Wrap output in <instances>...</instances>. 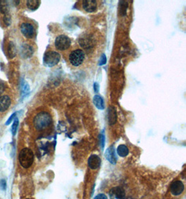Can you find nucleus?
<instances>
[{"label": "nucleus", "mask_w": 186, "mask_h": 199, "mask_svg": "<svg viewBox=\"0 0 186 199\" xmlns=\"http://www.w3.org/2000/svg\"><path fill=\"white\" fill-rule=\"evenodd\" d=\"M34 54V48L28 43H22L20 48V55L24 59L31 57Z\"/></svg>", "instance_id": "0eeeda50"}, {"label": "nucleus", "mask_w": 186, "mask_h": 199, "mask_svg": "<svg viewBox=\"0 0 186 199\" xmlns=\"http://www.w3.org/2000/svg\"><path fill=\"white\" fill-rule=\"evenodd\" d=\"M99 84L98 83H95L93 85V88H94V92H95L96 93H98L99 92Z\"/></svg>", "instance_id": "7c9ffc66"}, {"label": "nucleus", "mask_w": 186, "mask_h": 199, "mask_svg": "<svg viewBox=\"0 0 186 199\" xmlns=\"http://www.w3.org/2000/svg\"><path fill=\"white\" fill-rule=\"evenodd\" d=\"M11 104V98L8 95L0 96V112H5L10 107Z\"/></svg>", "instance_id": "ddd939ff"}, {"label": "nucleus", "mask_w": 186, "mask_h": 199, "mask_svg": "<svg viewBox=\"0 0 186 199\" xmlns=\"http://www.w3.org/2000/svg\"><path fill=\"white\" fill-rule=\"evenodd\" d=\"M60 59L61 56L57 52L48 51L43 56V64L48 67L55 66L60 62Z\"/></svg>", "instance_id": "7ed1b4c3"}, {"label": "nucleus", "mask_w": 186, "mask_h": 199, "mask_svg": "<svg viewBox=\"0 0 186 199\" xmlns=\"http://www.w3.org/2000/svg\"><path fill=\"white\" fill-rule=\"evenodd\" d=\"M82 7L88 13H93L97 9V2L95 0H84L82 2Z\"/></svg>", "instance_id": "9b49d317"}, {"label": "nucleus", "mask_w": 186, "mask_h": 199, "mask_svg": "<svg viewBox=\"0 0 186 199\" xmlns=\"http://www.w3.org/2000/svg\"><path fill=\"white\" fill-rule=\"evenodd\" d=\"M70 43H71V41H70L69 37L66 36V35L62 34L56 38L55 46V48L59 50V51H63L69 48L70 46Z\"/></svg>", "instance_id": "39448f33"}, {"label": "nucleus", "mask_w": 186, "mask_h": 199, "mask_svg": "<svg viewBox=\"0 0 186 199\" xmlns=\"http://www.w3.org/2000/svg\"><path fill=\"white\" fill-rule=\"evenodd\" d=\"M19 124V120L18 118H15L14 121L12 126H11V132H12L13 136H15L17 133V127H18Z\"/></svg>", "instance_id": "4be33fe9"}, {"label": "nucleus", "mask_w": 186, "mask_h": 199, "mask_svg": "<svg viewBox=\"0 0 186 199\" xmlns=\"http://www.w3.org/2000/svg\"><path fill=\"white\" fill-rule=\"evenodd\" d=\"M41 2L38 0H28L26 1V7L31 11H35L38 9V8L40 7Z\"/></svg>", "instance_id": "a211bd4d"}, {"label": "nucleus", "mask_w": 186, "mask_h": 199, "mask_svg": "<svg viewBox=\"0 0 186 199\" xmlns=\"http://www.w3.org/2000/svg\"><path fill=\"white\" fill-rule=\"evenodd\" d=\"M93 102L95 106L99 110L104 109V101L101 96L99 95H95L93 99Z\"/></svg>", "instance_id": "dca6fc26"}, {"label": "nucleus", "mask_w": 186, "mask_h": 199, "mask_svg": "<svg viewBox=\"0 0 186 199\" xmlns=\"http://www.w3.org/2000/svg\"><path fill=\"white\" fill-rule=\"evenodd\" d=\"M5 87H5V85L4 83V82H2V81L0 80V95H1V94H2L3 92H4Z\"/></svg>", "instance_id": "c756f323"}, {"label": "nucleus", "mask_w": 186, "mask_h": 199, "mask_svg": "<svg viewBox=\"0 0 186 199\" xmlns=\"http://www.w3.org/2000/svg\"><path fill=\"white\" fill-rule=\"evenodd\" d=\"M117 115L116 108L114 106H110L107 110V122L110 125H113L117 122Z\"/></svg>", "instance_id": "4468645a"}, {"label": "nucleus", "mask_w": 186, "mask_h": 199, "mask_svg": "<svg viewBox=\"0 0 186 199\" xmlns=\"http://www.w3.org/2000/svg\"><path fill=\"white\" fill-rule=\"evenodd\" d=\"M79 45H81V46L83 47V48H87L91 47V41L88 40V38L86 37H82L81 38V39H79Z\"/></svg>", "instance_id": "412c9836"}, {"label": "nucleus", "mask_w": 186, "mask_h": 199, "mask_svg": "<svg viewBox=\"0 0 186 199\" xmlns=\"http://www.w3.org/2000/svg\"><path fill=\"white\" fill-rule=\"evenodd\" d=\"M20 32L27 39H32L35 35V29L31 23L23 22L20 26Z\"/></svg>", "instance_id": "423d86ee"}, {"label": "nucleus", "mask_w": 186, "mask_h": 199, "mask_svg": "<svg viewBox=\"0 0 186 199\" xmlns=\"http://www.w3.org/2000/svg\"><path fill=\"white\" fill-rule=\"evenodd\" d=\"M52 118L50 114L43 111L38 113L37 115L34 117L33 123L34 126L36 129L38 131H41L48 127L49 126L52 124Z\"/></svg>", "instance_id": "f257e3e1"}, {"label": "nucleus", "mask_w": 186, "mask_h": 199, "mask_svg": "<svg viewBox=\"0 0 186 199\" xmlns=\"http://www.w3.org/2000/svg\"><path fill=\"white\" fill-rule=\"evenodd\" d=\"M101 164V159L96 154H91L88 159V166L91 169L96 170Z\"/></svg>", "instance_id": "9d476101"}, {"label": "nucleus", "mask_w": 186, "mask_h": 199, "mask_svg": "<svg viewBox=\"0 0 186 199\" xmlns=\"http://www.w3.org/2000/svg\"><path fill=\"white\" fill-rule=\"evenodd\" d=\"M84 52L80 49L75 50L70 54L69 60L73 66H80L84 60Z\"/></svg>", "instance_id": "20e7f679"}, {"label": "nucleus", "mask_w": 186, "mask_h": 199, "mask_svg": "<svg viewBox=\"0 0 186 199\" xmlns=\"http://www.w3.org/2000/svg\"><path fill=\"white\" fill-rule=\"evenodd\" d=\"M9 4L7 1L5 0H1L0 1V13L4 15H7L9 12Z\"/></svg>", "instance_id": "6ab92c4d"}, {"label": "nucleus", "mask_w": 186, "mask_h": 199, "mask_svg": "<svg viewBox=\"0 0 186 199\" xmlns=\"http://www.w3.org/2000/svg\"><path fill=\"white\" fill-rule=\"evenodd\" d=\"M7 53H8V56L10 59H13L17 54V48L16 46L15 45V43L12 41L9 42L8 46V48H7Z\"/></svg>", "instance_id": "2eb2a0df"}, {"label": "nucleus", "mask_w": 186, "mask_h": 199, "mask_svg": "<svg viewBox=\"0 0 186 199\" xmlns=\"http://www.w3.org/2000/svg\"><path fill=\"white\" fill-rule=\"evenodd\" d=\"M93 199H108L107 197L104 194H99L97 196H96L95 198Z\"/></svg>", "instance_id": "c85d7f7f"}, {"label": "nucleus", "mask_w": 186, "mask_h": 199, "mask_svg": "<svg viewBox=\"0 0 186 199\" xmlns=\"http://www.w3.org/2000/svg\"><path fill=\"white\" fill-rule=\"evenodd\" d=\"M22 94L23 95H26V94H28L30 91V89H29V85L26 83L25 81L23 82L22 86Z\"/></svg>", "instance_id": "393cba45"}, {"label": "nucleus", "mask_w": 186, "mask_h": 199, "mask_svg": "<svg viewBox=\"0 0 186 199\" xmlns=\"http://www.w3.org/2000/svg\"><path fill=\"white\" fill-rule=\"evenodd\" d=\"M184 188L185 186L183 182L180 180H177L172 182V184H171L170 192L174 196H179L184 191Z\"/></svg>", "instance_id": "6e6552de"}, {"label": "nucleus", "mask_w": 186, "mask_h": 199, "mask_svg": "<svg viewBox=\"0 0 186 199\" xmlns=\"http://www.w3.org/2000/svg\"><path fill=\"white\" fill-rule=\"evenodd\" d=\"M110 196L112 199H124L126 197L125 190L120 187H116L110 190Z\"/></svg>", "instance_id": "1a4fd4ad"}, {"label": "nucleus", "mask_w": 186, "mask_h": 199, "mask_svg": "<svg viewBox=\"0 0 186 199\" xmlns=\"http://www.w3.org/2000/svg\"><path fill=\"white\" fill-rule=\"evenodd\" d=\"M3 20H4V24L7 26V27H9L11 25V17L10 16L9 13L7 14V15H4V17H3Z\"/></svg>", "instance_id": "5701e85b"}, {"label": "nucleus", "mask_w": 186, "mask_h": 199, "mask_svg": "<svg viewBox=\"0 0 186 199\" xmlns=\"http://www.w3.org/2000/svg\"><path fill=\"white\" fill-rule=\"evenodd\" d=\"M0 187H1L2 189L5 190L7 189V182L4 179H2L0 180Z\"/></svg>", "instance_id": "cd10ccee"}, {"label": "nucleus", "mask_w": 186, "mask_h": 199, "mask_svg": "<svg viewBox=\"0 0 186 199\" xmlns=\"http://www.w3.org/2000/svg\"><path fill=\"white\" fill-rule=\"evenodd\" d=\"M117 153L118 155H119L120 157H125L126 156H128V154H129V150L126 145H120L118 146V148L117 149Z\"/></svg>", "instance_id": "f3484780"}, {"label": "nucleus", "mask_w": 186, "mask_h": 199, "mask_svg": "<svg viewBox=\"0 0 186 199\" xmlns=\"http://www.w3.org/2000/svg\"><path fill=\"white\" fill-rule=\"evenodd\" d=\"M128 4L126 1H119V11L121 16H126L127 8H128Z\"/></svg>", "instance_id": "aec40b11"}, {"label": "nucleus", "mask_w": 186, "mask_h": 199, "mask_svg": "<svg viewBox=\"0 0 186 199\" xmlns=\"http://www.w3.org/2000/svg\"><path fill=\"white\" fill-rule=\"evenodd\" d=\"M105 157L108 162H110L112 164H116L117 162V157L115 153L114 145L110 146L105 152Z\"/></svg>", "instance_id": "f8f14e48"}, {"label": "nucleus", "mask_w": 186, "mask_h": 199, "mask_svg": "<svg viewBox=\"0 0 186 199\" xmlns=\"http://www.w3.org/2000/svg\"><path fill=\"white\" fill-rule=\"evenodd\" d=\"M26 199H30V198H26Z\"/></svg>", "instance_id": "2f4dec72"}, {"label": "nucleus", "mask_w": 186, "mask_h": 199, "mask_svg": "<svg viewBox=\"0 0 186 199\" xmlns=\"http://www.w3.org/2000/svg\"><path fill=\"white\" fill-rule=\"evenodd\" d=\"M34 160V154L31 149L25 148L19 154V162L24 168H28L32 165Z\"/></svg>", "instance_id": "f03ea898"}, {"label": "nucleus", "mask_w": 186, "mask_h": 199, "mask_svg": "<svg viewBox=\"0 0 186 199\" xmlns=\"http://www.w3.org/2000/svg\"><path fill=\"white\" fill-rule=\"evenodd\" d=\"M99 140H100V145L101 150H103L105 148V138L104 133H100L99 135Z\"/></svg>", "instance_id": "b1692460"}, {"label": "nucleus", "mask_w": 186, "mask_h": 199, "mask_svg": "<svg viewBox=\"0 0 186 199\" xmlns=\"http://www.w3.org/2000/svg\"><path fill=\"white\" fill-rule=\"evenodd\" d=\"M107 62V57H106V55L105 54H103L101 55V57L100 58L99 61V66H103Z\"/></svg>", "instance_id": "a878e982"}, {"label": "nucleus", "mask_w": 186, "mask_h": 199, "mask_svg": "<svg viewBox=\"0 0 186 199\" xmlns=\"http://www.w3.org/2000/svg\"><path fill=\"white\" fill-rule=\"evenodd\" d=\"M16 115H17V113H13L12 115H11V116H10V118L8 119V120L6 122V123H5V124L6 125H9L11 123V122H12L13 119L16 118Z\"/></svg>", "instance_id": "bb28decb"}]
</instances>
